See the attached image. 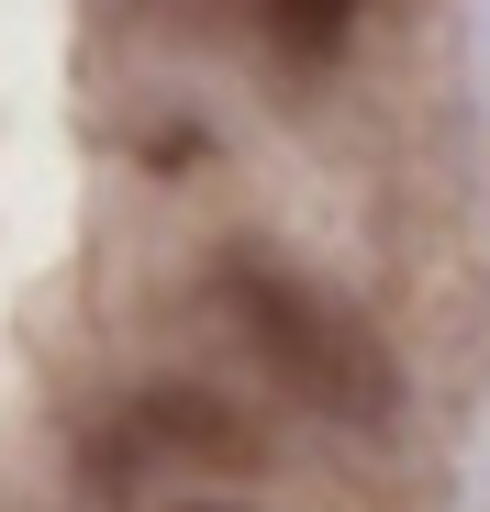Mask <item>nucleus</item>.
<instances>
[{"label": "nucleus", "instance_id": "f257e3e1", "mask_svg": "<svg viewBox=\"0 0 490 512\" xmlns=\"http://www.w3.org/2000/svg\"><path fill=\"white\" fill-rule=\"evenodd\" d=\"M223 312L245 323V346H257L312 412H346V423H379L390 401H401V379H390V357H379V334L346 312V301H323L312 279H290V268H257V256H234L223 268Z\"/></svg>", "mask_w": 490, "mask_h": 512}, {"label": "nucleus", "instance_id": "f03ea898", "mask_svg": "<svg viewBox=\"0 0 490 512\" xmlns=\"http://www.w3.org/2000/svg\"><path fill=\"white\" fill-rule=\"evenodd\" d=\"M257 12H268V34H279V45L323 56V45H346V23L368 12V0H257Z\"/></svg>", "mask_w": 490, "mask_h": 512}, {"label": "nucleus", "instance_id": "7ed1b4c3", "mask_svg": "<svg viewBox=\"0 0 490 512\" xmlns=\"http://www.w3.org/2000/svg\"><path fill=\"white\" fill-rule=\"evenodd\" d=\"M179 512H234V501H179Z\"/></svg>", "mask_w": 490, "mask_h": 512}]
</instances>
